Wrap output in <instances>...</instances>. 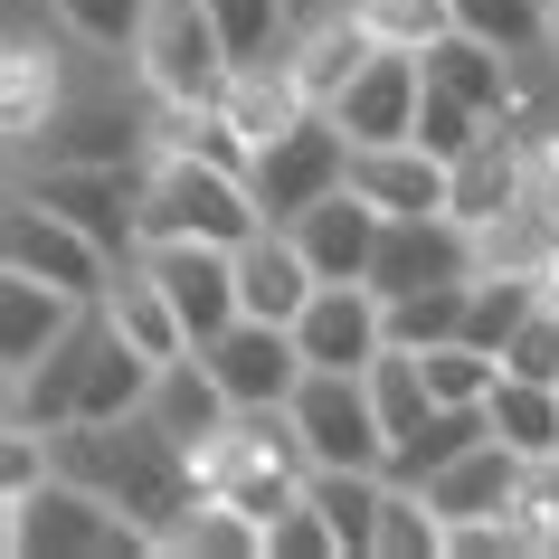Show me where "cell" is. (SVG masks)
Segmentation results:
<instances>
[{"mask_svg": "<svg viewBox=\"0 0 559 559\" xmlns=\"http://www.w3.org/2000/svg\"><path fill=\"white\" fill-rule=\"evenodd\" d=\"M48 455H58L67 484H86V493H105L115 512H133L152 540H162V522H171L180 502L200 493V455H190L171 427H152L143 408H133V417H76V427H48Z\"/></svg>", "mask_w": 559, "mask_h": 559, "instance_id": "obj_1", "label": "cell"}, {"mask_svg": "<svg viewBox=\"0 0 559 559\" xmlns=\"http://www.w3.org/2000/svg\"><path fill=\"white\" fill-rule=\"evenodd\" d=\"M152 370H162V360H143V352L115 332V313H105V304H86V313H76V332H67L48 360L10 370V408H0V427H76V417H133V408L152 399Z\"/></svg>", "mask_w": 559, "mask_h": 559, "instance_id": "obj_2", "label": "cell"}, {"mask_svg": "<svg viewBox=\"0 0 559 559\" xmlns=\"http://www.w3.org/2000/svg\"><path fill=\"white\" fill-rule=\"evenodd\" d=\"M265 228L257 209V180L209 162V152H171L152 143L143 152V247L152 237H218V247H247Z\"/></svg>", "mask_w": 559, "mask_h": 559, "instance_id": "obj_3", "label": "cell"}, {"mask_svg": "<svg viewBox=\"0 0 559 559\" xmlns=\"http://www.w3.org/2000/svg\"><path fill=\"white\" fill-rule=\"evenodd\" d=\"M10 522H0V540H10V559H143L152 531L133 522V512H115L105 493H86V484H67V474H48L38 493L0 502Z\"/></svg>", "mask_w": 559, "mask_h": 559, "instance_id": "obj_4", "label": "cell"}, {"mask_svg": "<svg viewBox=\"0 0 559 559\" xmlns=\"http://www.w3.org/2000/svg\"><path fill=\"white\" fill-rule=\"evenodd\" d=\"M228 76H237V58L218 38V20H209V0H152L143 48H133V86L152 105H218Z\"/></svg>", "mask_w": 559, "mask_h": 559, "instance_id": "obj_5", "label": "cell"}, {"mask_svg": "<svg viewBox=\"0 0 559 559\" xmlns=\"http://www.w3.org/2000/svg\"><path fill=\"white\" fill-rule=\"evenodd\" d=\"M0 265H10V275H38V285H67L76 304H95L105 285H115L123 257L95 247L76 218H58L38 190H10V209H0Z\"/></svg>", "mask_w": 559, "mask_h": 559, "instance_id": "obj_6", "label": "cell"}, {"mask_svg": "<svg viewBox=\"0 0 559 559\" xmlns=\"http://www.w3.org/2000/svg\"><path fill=\"white\" fill-rule=\"evenodd\" d=\"M20 190L76 218L95 247L143 257V162H20Z\"/></svg>", "mask_w": 559, "mask_h": 559, "instance_id": "obj_7", "label": "cell"}, {"mask_svg": "<svg viewBox=\"0 0 559 559\" xmlns=\"http://www.w3.org/2000/svg\"><path fill=\"white\" fill-rule=\"evenodd\" d=\"M247 180H257V209H265V218H275V228H295L313 200H332V190L352 180V133L313 105L304 123H285V133L247 162Z\"/></svg>", "mask_w": 559, "mask_h": 559, "instance_id": "obj_8", "label": "cell"}, {"mask_svg": "<svg viewBox=\"0 0 559 559\" xmlns=\"http://www.w3.org/2000/svg\"><path fill=\"white\" fill-rule=\"evenodd\" d=\"M295 408V437L313 465H370L389 474V427H380V399L360 370H304V389L285 399Z\"/></svg>", "mask_w": 559, "mask_h": 559, "instance_id": "obj_9", "label": "cell"}, {"mask_svg": "<svg viewBox=\"0 0 559 559\" xmlns=\"http://www.w3.org/2000/svg\"><path fill=\"white\" fill-rule=\"evenodd\" d=\"M200 360L218 370V389H228L237 408H285L304 389V342H295V323H265V313H237L228 332H209L200 342Z\"/></svg>", "mask_w": 559, "mask_h": 559, "instance_id": "obj_10", "label": "cell"}, {"mask_svg": "<svg viewBox=\"0 0 559 559\" xmlns=\"http://www.w3.org/2000/svg\"><path fill=\"white\" fill-rule=\"evenodd\" d=\"M295 342H304L313 370H370V360L389 352V295L370 275H332V285H313V304L295 313Z\"/></svg>", "mask_w": 559, "mask_h": 559, "instance_id": "obj_11", "label": "cell"}, {"mask_svg": "<svg viewBox=\"0 0 559 559\" xmlns=\"http://www.w3.org/2000/svg\"><path fill=\"white\" fill-rule=\"evenodd\" d=\"M143 152H152V95L123 105V86H105V95L67 86V105L48 115V133L20 162H143Z\"/></svg>", "mask_w": 559, "mask_h": 559, "instance_id": "obj_12", "label": "cell"}, {"mask_svg": "<svg viewBox=\"0 0 559 559\" xmlns=\"http://www.w3.org/2000/svg\"><path fill=\"white\" fill-rule=\"evenodd\" d=\"M143 265L162 275V295L180 304V323H190V342H209V332H228L247 304H237V247H218V237H152Z\"/></svg>", "mask_w": 559, "mask_h": 559, "instance_id": "obj_13", "label": "cell"}, {"mask_svg": "<svg viewBox=\"0 0 559 559\" xmlns=\"http://www.w3.org/2000/svg\"><path fill=\"white\" fill-rule=\"evenodd\" d=\"M474 265H484V247H474L465 218H389L380 228V257H370V285L380 295H417V285H465Z\"/></svg>", "mask_w": 559, "mask_h": 559, "instance_id": "obj_14", "label": "cell"}, {"mask_svg": "<svg viewBox=\"0 0 559 559\" xmlns=\"http://www.w3.org/2000/svg\"><path fill=\"white\" fill-rule=\"evenodd\" d=\"M417 95H427V58L380 48L352 86L332 95V123H342L352 143H408V133H417Z\"/></svg>", "mask_w": 559, "mask_h": 559, "instance_id": "obj_15", "label": "cell"}, {"mask_svg": "<svg viewBox=\"0 0 559 559\" xmlns=\"http://www.w3.org/2000/svg\"><path fill=\"white\" fill-rule=\"evenodd\" d=\"M531 200V152L512 123H493L474 152H455V171H445V218H465L474 237L493 228V218H512V209Z\"/></svg>", "mask_w": 559, "mask_h": 559, "instance_id": "obj_16", "label": "cell"}, {"mask_svg": "<svg viewBox=\"0 0 559 559\" xmlns=\"http://www.w3.org/2000/svg\"><path fill=\"white\" fill-rule=\"evenodd\" d=\"M370 58H380V38L360 29V10H352V0H332L323 20H295V38H285V76H295L304 105H323V115H332V95L352 86Z\"/></svg>", "mask_w": 559, "mask_h": 559, "instance_id": "obj_17", "label": "cell"}, {"mask_svg": "<svg viewBox=\"0 0 559 559\" xmlns=\"http://www.w3.org/2000/svg\"><path fill=\"white\" fill-rule=\"evenodd\" d=\"M445 171H455V162H437L427 143H352V190L370 209H389V218H437Z\"/></svg>", "mask_w": 559, "mask_h": 559, "instance_id": "obj_18", "label": "cell"}, {"mask_svg": "<svg viewBox=\"0 0 559 559\" xmlns=\"http://www.w3.org/2000/svg\"><path fill=\"white\" fill-rule=\"evenodd\" d=\"M380 228H389V209H370L352 190V180H342V190H332V200H313L295 218V247L304 257H313V275H370V257H380Z\"/></svg>", "mask_w": 559, "mask_h": 559, "instance_id": "obj_19", "label": "cell"}, {"mask_svg": "<svg viewBox=\"0 0 559 559\" xmlns=\"http://www.w3.org/2000/svg\"><path fill=\"white\" fill-rule=\"evenodd\" d=\"M313 285H323V275H313V257L295 247V228H275V218H265V228L237 247V304L265 313V323H295L304 304H313Z\"/></svg>", "mask_w": 559, "mask_h": 559, "instance_id": "obj_20", "label": "cell"}, {"mask_svg": "<svg viewBox=\"0 0 559 559\" xmlns=\"http://www.w3.org/2000/svg\"><path fill=\"white\" fill-rule=\"evenodd\" d=\"M76 313H86V304L67 295V285H38V275H10V265H0V380L29 370V360H48L67 332H76Z\"/></svg>", "mask_w": 559, "mask_h": 559, "instance_id": "obj_21", "label": "cell"}, {"mask_svg": "<svg viewBox=\"0 0 559 559\" xmlns=\"http://www.w3.org/2000/svg\"><path fill=\"white\" fill-rule=\"evenodd\" d=\"M143 417H152V427H171V437L190 445V455H200V445H209V437H218V427L237 417V399L218 389V370H209V360H200V342H190L180 360H162V370H152V399H143Z\"/></svg>", "mask_w": 559, "mask_h": 559, "instance_id": "obj_22", "label": "cell"}, {"mask_svg": "<svg viewBox=\"0 0 559 559\" xmlns=\"http://www.w3.org/2000/svg\"><path fill=\"white\" fill-rule=\"evenodd\" d=\"M522 484H531V455H512L502 437H484V445H465L455 465L427 474V502H437L445 522H474V512H512Z\"/></svg>", "mask_w": 559, "mask_h": 559, "instance_id": "obj_23", "label": "cell"}, {"mask_svg": "<svg viewBox=\"0 0 559 559\" xmlns=\"http://www.w3.org/2000/svg\"><path fill=\"white\" fill-rule=\"evenodd\" d=\"M67 105V67L48 38L10 29V58H0V123H10V152H29L48 133V115Z\"/></svg>", "mask_w": 559, "mask_h": 559, "instance_id": "obj_24", "label": "cell"}, {"mask_svg": "<svg viewBox=\"0 0 559 559\" xmlns=\"http://www.w3.org/2000/svg\"><path fill=\"white\" fill-rule=\"evenodd\" d=\"M152 550H162V559H265V522L247 512V502H228V493H209V484H200V493L162 522Z\"/></svg>", "mask_w": 559, "mask_h": 559, "instance_id": "obj_25", "label": "cell"}, {"mask_svg": "<svg viewBox=\"0 0 559 559\" xmlns=\"http://www.w3.org/2000/svg\"><path fill=\"white\" fill-rule=\"evenodd\" d=\"M95 304L115 313V332H123L143 360H180V352H190V323H180V304L162 295V275H152L143 257H123V265H115V285H105Z\"/></svg>", "mask_w": 559, "mask_h": 559, "instance_id": "obj_26", "label": "cell"}, {"mask_svg": "<svg viewBox=\"0 0 559 559\" xmlns=\"http://www.w3.org/2000/svg\"><path fill=\"white\" fill-rule=\"evenodd\" d=\"M304 493L323 502L332 540H342V559H370V540H380V502H389V474L370 465H313V484Z\"/></svg>", "mask_w": 559, "mask_h": 559, "instance_id": "obj_27", "label": "cell"}, {"mask_svg": "<svg viewBox=\"0 0 559 559\" xmlns=\"http://www.w3.org/2000/svg\"><path fill=\"white\" fill-rule=\"evenodd\" d=\"M427 86H455L465 105H484V115L502 123V105H512V48L455 29V38H437V48H427Z\"/></svg>", "mask_w": 559, "mask_h": 559, "instance_id": "obj_28", "label": "cell"}, {"mask_svg": "<svg viewBox=\"0 0 559 559\" xmlns=\"http://www.w3.org/2000/svg\"><path fill=\"white\" fill-rule=\"evenodd\" d=\"M484 408H493V437L512 445V455H531V465H550V455H559V380H522V370H502Z\"/></svg>", "mask_w": 559, "mask_h": 559, "instance_id": "obj_29", "label": "cell"}, {"mask_svg": "<svg viewBox=\"0 0 559 559\" xmlns=\"http://www.w3.org/2000/svg\"><path fill=\"white\" fill-rule=\"evenodd\" d=\"M531 304H540V275H531V265H474V285H465V342L502 360V342L522 332Z\"/></svg>", "mask_w": 559, "mask_h": 559, "instance_id": "obj_30", "label": "cell"}, {"mask_svg": "<svg viewBox=\"0 0 559 559\" xmlns=\"http://www.w3.org/2000/svg\"><path fill=\"white\" fill-rule=\"evenodd\" d=\"M228 115H237V133L265 152L275 133H285V123L313 115V105H304V86L285 76V58H265V67H237V76H228Z\"/></svg>", "mask_w": 559, "mask_h": 559, "instance_id": "obj_31", "label": "cell"}, {"mask_svg": "<svg viewBox=\"0 0 559 559\" xmlns=\"http://www.w3.org/2000/svg\"><path fill=\"white\" fill-rule=\"evenodd\" d=\"M484 437H493V408H427L408 437H399L389 474H399V484H427L437 465H455V455H465V445H484Z\"/></svg>", "mask_w": 559, "mask_h": 559, "instance_id": "obj_32", "label": "cell"}, {"mask_svg": "<svg viewBox=\"0 0 559 559\" xmlns=\"http://www.w3.org/2000/svg\"><path fill=\"white\" fill-rule=\"evenodd\" d=\"M48 20H58L67 48H95V58H133V48H143L152 0H48Z\"/></svg>", "mask_w": 559, "mask_h": 559, "instance_id": "obj_33", "label": "cell"}, {"mask_svg": "<svg viewBox=\"0 0 559 559\" xmlns=\"http://www.w3.org/2000/svg\"><path fill=\"white\" fill-rule=\"evenodd\" d=\"M370 559H445V512L427 502V484H399L389 474V502H380V540Z\"/></svg>", "mask_w": 559, "mask_h": 559, "instance_id": "obj_34", "label": "cell"}, {"mask_svg": "<svg viewBox=\"0 0 559 559\" xmlns=\"http://www.w3.org/2000/svg\"><path fill=\"white\" fill-rule=\"evenodd\" d=\"M209 20H218V38H228V58L237 67H265V58H285V38H295V0H209Z\"/></svg>", "mask_w": 559, "mask_h": 559, "instance_id": "obj_35", "label": "cell"}, {"mask_svg": "<svg viewBox=\"0 0 559 559\" xmlns=\"http://www.w3.org/2000/svg\"><path fill=\"white\" fill-rule=\"evenodd\" d=\"M360 29L380 38V48H408V58H427L437 38H455L465 20H455V0H352Z\"/></svg>", "mask_w": 559, "mask_h": 559, "instance_id": "obj_36", "label": "cell"}, {"mask_svg": "<svg viewBox=\"0 0 559 559\" xmlns=\"http://www.w3.org/2000/svg\"><path fill=\"white\" fill-rule=\"evenodd\" d=\"M474 285V275H465ZM465 285H417V295H389V342L399 352H437L465 332Z\"/></svg>", "mask_w": 559, "mask_h": 559, "instance_id": "obj_37", "label": "cell"}, {"mask_svg": "<svg viewBox=\"0 0 559 559\" xmlns=\"http://www.w3.org/2000/svg\"><path fill=\"white\" fill-rule=\"evenodd\" d=\"M360 380H370V399H380V427H389V455H399V437H408L417 417L437 408V389H427V370H417V352H399V342H389V352L370 360V370H360Z\"/></svg>", "mask_w": 559, "mask_h": 559, "instance_id": "obj_38", "label": "cell"}, {"mask_svg": "<svg viewBox=\"0 0 559 559\" xmlns=\"http://www.w3.org/2000/svg\"><path fill=\"white\" fill-rule=\"evenodd\" d=\"M417 370H427V389H437V408H484L502 380V360L493 352H474L465 332L455 342H437V352H417Z\"/></svg>", "mask_w": 559, "mask_h": 559, "instance_id": "obj_39", "label": "cell"}, {"mask_svg": "<svg viewBox=\"0 0 559 559\" xmlns=\"http://www.w3.org/2000/svg\"><path fill=\"white\" fill-rule=\"evenodd\" d=\"M484 133H493V115H484V105H465L455 86H427V95H417V133H408V143H427L437 162H455V152H474Z\"/></svg>", "mask_w": 559, "mask_h": 559, "instance_id": "obj_40", "label": "cell"}, {"mask_svg": "<svg viewBox=\"0 0 559 559\" xmlns=\"http://www.w3.org/2000/svg\"><path fill=\"white\" fill-rule=\"evenodd\" d=\"M455 20H465L474 38H493V48H512V58H531V48H550V10H540V0H455Z\"/></svg>", "mask_w": 559, "mask_h": 559, "instance_id": "obj_41", "label": "cell"}, {"mask_svg": "<svg viewBox=\"0 0 559 559\" xmlns=\"http://www.w3.org/2000/svg\"><path fill=\"white\" fill-rule=\"evenodd\" d=\"M265 559H342V540H332V522H323L313 493H295L275 522H265Z\"/></svg>", "mask_w": 559, "mask_h": 559, "instance_id": "obj_42", "label": "cell"}, {"mask_svg": "<svg viewBox=\"0 0 559 559\" xmlns=\"http://www.w3.org/2000/svg\"><path fill=\"white\" fill-rule=\"evenodd\" d=\"M502 370H522V380H559V304L540 295L522 313V332L502 342Z\"/></svg>", "mask_w": 559, "mask_h": 559, "instance_id": "obj_43", "label": "cell"}, {"mask_svg": "<svg viewBox=\"0 0 559 559\" xmlns=\"http://www.w3.org/2000/svg\"><path fill=\"white\" fill-rule=\"evenodd\" d=\"M531 531H540V550H559V455L550 465H531V484H522V502H512Z\"/></svg>", "mask_w": 559, "mask_h": 559, "instance_id": "obj_44", "label": "cell"}, {"mask_svg": "<svg viewBox=\"0 0 559 559\" xmlns=\"http://www.w3.org/2000/svg\"><path fill=\"white\" fill-rule=\"evenodd\" d=\"M522 152H531V190L559 209V123H540V133H522Z\"/></svg>", "mask_w": 559, "mask_h": 559, "instance_id": "obj_45", "label": "cell"}, {"mask_svg": "<svg viewBox=\"0 0 559 559\" xmlns=\"http://www.w3.org/2000/svg\"><path fill=\"white\" fill-rule=\"evenodd\" d=\"M531 275H540V295H550V304H559V237H550V257L531 265Z\"/></svg>", "mask_w": 559, "mask_h": 559, "instance_id": "obj_46", "label": "cell"}, {"mask_svg": "<svg viewBox=\"0 0 559 559\" xmlns=\"http://www.w3.org/2000/svg\"><path fill=\"white\" fill-rule=\"evenodd\" d=\"M550 48H559V10H550Z\"/></svg>", "mask_w": 559, "mask_h": 559, "instance_id": "obj_47", "label": "cell"}]
</instances>
